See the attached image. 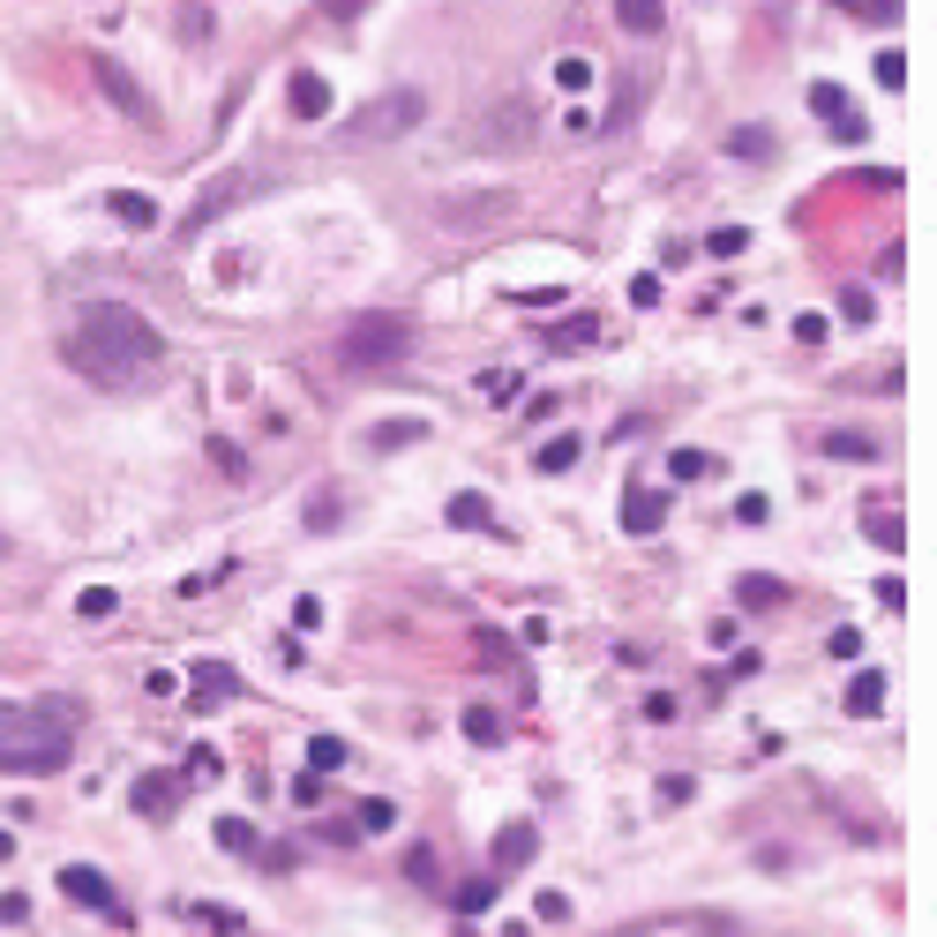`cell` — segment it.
I'll return each instance as SVG.
<instances>
[{"label": "cell", "mask_w": 937, "mask_h": 937, "mask_svg": "<svg viewBox=\"0 0 937 937\" xmlns=\"http://www.w3.org/2000/svg\"><path fill=\"white\" fill-rule=\"evenodd\" d=\"M68 368L90 376L98 390H143L166 376V338L121 300H83L68 323Z\"/></svg>", "instance_id": "obj_1"}, {"label": "cell", "mask_w": 937, "mask_h": 937, "mask_svg": "<svg viewBox=\"0 0 937 937\" xmlns=\"http://www.w3.org/2000/svg\"><path fill=\"white\" fill-rule=\"evenodd\" d=\"M76 698H45V705H0V772H60L76 758Z\"/></svg>", "instance_id": "obj_2"}, {"label": "cell", "mask_w": 937, "mask_h": 937, "mask_svg": "<svg viewBox=\"0 0 937 937\" xmlns=\"http://www.w3.org/2000/svg\"><path fill=\"white\" fill-rule=\"evenodd\" d=\"M413 353V315H383V308H368V315H353L338 338V360L345 368H398Z\"/></svg>", "instance_id": "obj_3"}, {"label": "cell", "mask_w": 937, "mask_h": 937, "mask_svg": "<svg viewBox=\"0 0 937 937\" xmlns=\"http://www.w3.org/2000/svg\"><path fill=\"white\" fill-rule=\"evenodd\" d=\"M427 121V90H383V98H368L353 121H345V143H398V135H413Z\"/></svg>", "instance_id": "obj_4"}, {"label": "cell", "mask_w": 937, "mask_h": 937, "mask_svg": "<svg viewBox=\"0 0 937 937\" xmlns=\"http://www.w3.org/2000/svg\"><path fill=\"white\" fill-rule=\"evenodd\" d=\"M256 188H263V180H256V172H225V180H217V188H211V196H196V211H188V217H180V233H188V241H196V233H211V225H217V217H225V211H233V203H248V196H256Z\"/></svg>", "instance_id": "obj_5"}, {"label": "cell", "mask_w": 937, "mask_h": 937, "mask_svg": "<svg viewBox=\"0 0 937 937\" xmlns=\"http://www.w3.org/2000/svg\"><path fill=\"white\" fill-rule=\"evenodd\" d=\"M90 76H98V90H105V98H113L129 121H150V113H158V105H150V90H143L129 68H121V53H90Z\"/></svg>", "instance_id": "obj_6"}, {"label": "cell", "mask_w": 937, "mask_h": 937, "mask_svg": "<svg viewBox=\"0 0 937 937\" xmlns=\"http://www.w3.org/2000/svg\"><path fill=\"white\" fill-rule=\"evenodd\" d=\"M241 698V676L225 668V660H203L196 682H188V713H217V705H233Z\"/></svg>", "instance_id": "obj_7"}, {"label": "cell", "mask_w": 937, "mask_h": 937, "mask_svg": "<svg viewBox=\"0 0 937 937\" xmlns=\"http://www.w3.org/2000/svg\"><path fill=\"white\" fill-rule=\"evenodd\" d=\"M660 525H668V488H645V480H631V488H623V533H660Z\"/></svg>", "instance_id": "obj_8"}, {"label": "cell", "mask_w": 937, "mask_h": 937, "mask_svg": "<svg viewBox=\"0 0 937 937\" xmlns=\"http://www.w3.org/2000/svg\"><path fill=\"white\" fill-rule=\"evenodd\" d=\"M60 893L76 900V907H98V915H121V900H113V885H105L98 870H83V862H68V870H60Z\"/></svg>", "instance_id": "obj_9"}, {"label": "cell", "mask_w": 937, "mask_h": 937, "mask_svg": "<svg viewBox=\"0 0 937 937\" xmlns=\"http://www.w3.org/2000/svg\"><path fill=\"white\" fill-rule=\"evenodd\" d=\"M286 105H293V121H323V113H331V83H323L315 68H293V83H286Z\"/></svg>", "instance_id": "obj_10"}, {"label": "cell", "mask_w": 937, "mask_h": 937, "mask_svg": "<svg viewBox=\"0 0 937 937\" xmlns=\"http://www.w3.org/2000/svg\"><path fill=\"white\" fill-rule=\"evenodd\" d=\"M862 533H870V540H878L885 555H900L907 525H900V503H893V495H870V503H862Z\"/></svg>", "instance_id": "obj_11"}, {"label": "cell", "mask_w": 937, "mask_h": 937, "mask_svg": "<svg viewBox=\"0 0 937 937\" xmlns=\"http://www.w3.org/2000/svg\"><path fill=\"white\" fill-rule=\"evenodd\" d=\"M525 135H533V105H525V98H503V105H495V121H488V129H480V143H488V150H495V143H525Z\"/></svg>", "instance_id": "obj_12"}, {"label": "cell", "mask_w": 937, "mask_h": 937, "mask_svg": "<svg viewBox=\"0 0 937 937\" xmlns=\"http://www.w3.org/2000/svg\"><path fill=\"white\" fill-rule=\"evenodd\" d=\"M533 855H540V833H533V825H525V817H517V825H503V833H495V870H525V862H533Z\"/></svg>", "instance_id": "obj_13"}, {"label": "cell", "mask_w": 937, "mask_h": 937, "mask_svg": "<svg viewBox=\"0 0 937 937\" xmlns=\"http://www.w3.org/2000/svg\"><path fill=\"white\" fill-rule=\"evenodd\" d=\"M135 810H143V817H172V810H180V780L143 772V780H135Z\"/></svg>", "instance_id": "obj_14"}, {"label": "cell", "mask_w": 937, "mask_h": 937, "mask_svg": "<svg viewBox=\"0 0 937 937\" xmlns=\"http://www.w3.org/2000/svg\"><path fill=\"white\" fill-rule=\"evenodd\" d=\"M443 517H450V525H458V533H495V503H488V495H450V503H443Z\"/></svg>", "instance_id": "obj_15"}, {"label": "cell", "mask_w": 937, "mask_h": 937, "mask_svg": "<svg viewBox=\"0 0 937 937\" xmlns=\"http://www.w3.org/2000/svg\"><path fill=\"white\" fill-rule=\"evenodd\" d=\"M825 458H848V466H870V458H878V435H862V427H833V435H825Z\"/></svg>", "instance_id": "obj_16"}, {"label": "cell", "mask_w": 937, "mask_h": 937, "mask_svg": "<svg viewBox=\"0 0 937 937\" xmlns=\"http://www.w3.org/2000/svg\"><path fill=\"white\" fill-rule=\"evenodd\" d=\"M105 211L121 217V225H143V233L158 225V203H150V196H135V188H113V196H105Z\"/></svg>", "instance_id": "obj_17"}, {"label": "cell", "mask_w": 937, "mask_h": 937, "mask_svg": "<svg viewBox=\"0 0 937 937\" xmlns=\"http://www.w3.org/2000/svg\"><path fill=\"white\" fill-rule=\"evenodd\" d=\"M660 15H668V0H615V23H623V31H638V38L660 31Z\"/></svg>", "instance_id": "obj_18"}, {"label": "cell", "mask_w": 937, "mask_h": 937, "mask_svg": "<svg viewBox=\"0 0 937 937\" xmlns=\"http://www.w3.org/2000/svg\"><path fill=\"white\" fill-rule=\"evenodd\" d=\"M878 705H885V676H878V668H862V676L848 682V713H855V721H870Z\"/></svg>", "instance_id": "obj_19"}, {"label": "cell", "mask_w": 937, "mask_h": 937, "mask_svg": "<svg viewBox=\"0 0 937 937\" xmlns=\"http://www.w3.org/2000/svg\"><path fill=\"white\" fill-rule=\"evenodd\" d=\"M458 727H466V743H472V750H495V743H503V713H495V705H472V713H466Z\"/></svg>", "instance_id": "obj_20"}, {"label": "cell", "mask_w": 937, "mask_h": 937, "mask_svg": "<svg viewBox=\"0 0 937 937\" xmlns=\"http://www.w3.org/2000/svg\"><path fill=\"white\" fill-rule=\"evenodd\" d=\"M427 427L421 421H383V427H368V450H405V443H421Z\"/></svg>", "instance_id": "obj_21"}, {"label": "cell", "mask_w": 937, "mask_h": 937, "mask_svg": "<svg viewBox=\"0 0 937 937\" xmlns=\"http://www.w3.org/2000/svg\"><path fill=\"white\" fill-rule=\"evenodd\" d=\"M735 600H743V607H780V578H766V570H750V578H743V585H735Z\"/></svg>", "instance_id": "obj_22"}, {"label": "cell", "mask_w": 937, "mask_h": 937, "mask_svg": "<svg viewBox=\"0 0 937 937\" xmlns=\"http://www.w3.org/2000/svg\"><path fill=\"white\" fill-rule=\"evenodd\" d=\"M578 450H585L578 435H555V443H540V458H533V466H540V472H570V466H578Z\"/></svg>", "instance_id": "obj_23"}, {"label": "cell", "mask_w": 937, "mask_h": 937, "mask_svg": "<svg viewBox=\"0 0 937 937\" xmlns=\"http://www.w3.org/2000/svg\"><path fill=\"white\" fill-rule=\"evenodd\" d=\"M353 825H360V833H390V825H398V803H390V795H368V803L353 810Z\"/></svg>", "instance_id": "obj_24"}, {"label": "cell", "mask_w": 937, "mask_h": 937, "mask_svg": "<svg viewBox=\"0 0 937 937\" xmlns=\"http://www.w3.org/2000/svg\"><path fill=\"white\" fill-rule=\"evenodd\" d=\"M488 900H495V878H466V885L450 893V907H458V915H488Z\"/></svg>", "instance_id": "obj_25"}, {"label": "cell", "mask_w": 937, "mask_h": 937, "mask_svg": "<svg viewBox=\"0 0 937 937\" xmlns=\"http://www.w3.org/2000/svg\"><path fill=\"white\" fill-rule=\"evenodd\" d=\"M211 833H217V848H225V855H248V848H256V825H248V817H217Z\"/></svg>", "instance_id": "obj_26"}, {"label": "cell", "mask_w": 937, "mask_h": 937, "mask_svg": "<svg viewBox=\"0 0 937 937\" xmlns=\"http://www.w3.org/2000/svg\"><path fill=\"white\" fill-rule=\"evenodd\" d=\"M217 772H225V758H217L211 743H203V750H188V766H180V780H196V788H211Z\"/></svg>", "instance_id": "obj_27"}, {"label": "cell", "mask_w": 937, "mask_h": 937, "mask_svg": "<svg viewBox=\"0 0 937 937\" xmlns=\"http://www.w3.org/2000/svg\"><path fill=\"white\" fill-rule=\"evenodd\" d=\"M600 338V315H570L562 331H555V353H570V345H593Z\"/></svg>", "instance_id": "obj_28"}, {"label": "cell", "mask_w": 937, "mask_h": 937, "mask_svg": "<svg viewBox=\"0 0 937 937\" xmlns=\"http://www.w3.org/2000/svg\"><path fill=\"white\" fill-rule=\"evenodd\" d=\"M668 472H676V480H713V458H705V450H676V458H668Z\"/></svg>", "instance_id": "obj_29"}, {"label": "cell", "mask_w": 937, "mask_h": 937, "mask_svg": "<svg viewBox=\"0 0 937 937\" xmlns=\"http://www.w3.org/2000/svg\"><path fill=\"white\" fill-rule=\"evenodd\" d=\"M308 766H315V772H338L345 766V743H338V735H315V743H308Z\"/></svg>", "instance_id": "obj_30"}, {"label": "cell", "mask_w": 937, "mask_h": 937, "mask_svg": "<svg viewBox=\"0 0 937 937\" xmlns=\"http://www.w3.org/2000/svg\"><path fill=\"white\" fill-rule=\"evenodd\" d=\"M727 150H735V158H772V135L766 129H735L727 135Z\"/></svg>", "instance_id": "obj_31"}, {"label": "cell", "mask_w": 937, "mask_h": 937, "mask_svg": "<svg viewBox=\"0 0 937 937\" xmlns=\"http://www.w3.org/2000/svg\"><path fill=\"white\" fill-rule=\"evenodd\" d=\"M810 105H817L825 121H840V113H848V90L840 83H810Z\"/></svg>", "instance_id": "obj_32"}, {"label": "cell", "mask_w": 937, "mask_h": 937, "mask_svg": "<svg viewBox=\"0 0 937 937\" xmlns=\"http://www.w3.org/2000/svg\"><path fill=\"white\" fill-rule=\"evenodd\" d=\"M743 248H750V233H743V225H721V233H713V241H705V256H743Z\"/></svg>", "instance_id": "obj_33"}, {"label": "cell", "mask_w": 937, "mask_h": 937, "mask_svg": "<svg viewBox=\"0 0 937 937\" xmlns=\"http://www.w3.org/2000/svg\"><path fill=\"white\" fill-rule=\"evenodd\" d=\"M338 517H345V495H315V503H308V525H315V533H331Z\"/></svg>", "instance_id": "obj_34"}, {"label": "cell", "mask_w": 937, "mask_h": 937, "mask_svg": "<svg viewBox=\"0 0 937 937\" xmlns=\"http://www.w3.org/2000/svg\"><path fill=\"white\" fill-rule=\"evenodd\" d=\"M480 390H488V398H495V405H511V398H517V390H525V383H517L511 368H488V376H480Z\"/></svg>", "instance_id": "obj_35"}, {"label": "cell", "mask_w": 937, "mask_h": 937, "mask_svg": "<svg viewBox=\"0 0 937 937\" xmlns=\"http://www.w3.org/2000/svg\"><path fill=\"white\" fill-rule=\"evenodd\" d=\"M211 458H217L225 472H233V480L248 472V450H241V443H225V435H211Z\"/></svg>", "instance_id": "obj_36"}, {"label": "cell", "mask_w": 937, "mask_h": 937, "mask_svg": "<svg viewBox=\"0 0 937 937\" xmlns=\"http://www.w3.org/2000/svg\"><path fill=\"white\" fill-rule=\"evenodd\" d=\"M878 83H885V90H907V53H878Z\"/></svg>", "instance_id": "obj_37"}, {"label": "cell", "mask_w": 937, "mask_h": 937, "mask_svg": "<svg viewBox=\"0 0 937 937\" xmlns=\"http://www.w3.org/2000/svg\"><path fill=\"white\" fill-rule=\"evenodd\" d=\"M840 315H848V323H870V315H878V300L862 293V286H848V293H840Z\"/></svg>", "instance_id": "obj_38"}, {"label": "cell", "mask_w": 937, "mask_h": 937, "mask_svg": "<svg viewBox=\"0 0 937 937\" xmlns=\"http://www.w3.org/2000/svg\"><path fill=\"white\" fill-rule=\"evenodd\" d=\"M555 83H562V90H585V83H593V60H578V53H570V60L555 68Z\"/></svg>", "instance_id": "obj_39"}, {"label": "cell", "mask_w": 937, "mask_h": 937, "mask_svg": "<svg viewBox=\"0 0 937 937\" xmlns=\"http://www.w3.org/2000/svg\"><path fill=\"white\" fill-rule=\"evenodd\" d=\"M480 668H503V660H511V638H495V631H480Z\"/></svg>", "instance_id": "obj_40"}, {"label": "cell", "mask_w": 937, "mask_h": 937, "mask_svg": "<svg viewBox=\"0 0 937 937\" xmlns=\"http://www.w3.org/2000/svg\"><path fill=\"white\" fill-rule=\"evenodd\" d=\"M293 631H323V600H315V593L293 600Z\"/></svg>", "instance_id": "obj_41"}, {"label": "cell", "mask_w": 937, "mask_h": 937, "mask_svg": "<svg viewBox=\"0 0 937 937\" xmlns=\"http://www.w3.org/2000/svg\"><path fill=\"white\" fill-rule=\"evenodd\" d=\"M368 8H376V0H323V15H331V23H360Z\"/></svg>", "instance_id": "obj_42"}, {"label": "cell", "mask_w": 937, "mask_h": 937, "mask_svg": "<svg viewBox=\"0 0 937 937\" xmlns=\"http://www.w3.org/2000/svg\"><path fill=\"white\" fill-rule=\"evenodd\" d=\"M113 607H121L113 585H90V593H83V615H113Z\"/></svg>", "instance_id": "obj_43"}, {"label": "cell", "mask_w": 937, "mask_h": 937, "mask_svg": "<svg viewBox=\"0 0 937 937\" xmlns=\"http://www.w3.org/2000/svg\"><path fill=\"white\" fill-rule=\"evenodd\" d=\"M405 878H421V885H435V848H413V855H405Z\"/></svg>", "instance_id": "obj_44"}, {"label": "cell", "mask_w": 937, "mask_h": 937, "mask_svg": "<svg viewBox=\"0 0 937 937\" xmlns=\"http://www.w3.org/2000/svg\"><path fill=\"white\" fill-rule=\"evenodd\" d=\"M533 915H540V923H562V915H570V893H540L533 900Z\"/></svg>", "instance_id": "obj_45"}, {"label": "cell", "mask_w": 937, "mask_h": 937, "mask_svg": "<svg viewBox=\"0 0 937 937\" xmlns=\"http://www.w3.org/2000/svg\"><path fill=\"white\" fill-rule=\"evenodd\" d=\"M631 300H638V308H660V278L638 270V278H631Z\"/></svg>", "instance_id": "obj_46"}, {"label": "cell", "mask_w": 937, "mask_h": 937, "mask_svg": "<svg viewBox=\"0 0 937 937\" xmlns=\"http://www.w3.org/2000/svg\"><path fill=\"white\" fill-rule=\"evenodd\" d=\"M293 803H323V772H300V780H293Z\"/></svg>", "instance_id": "obj_47"}, {"label": "cell", "mask_w": 937, "mask_h": 937, "mask_svg": "<svg viewBox=\"0 0 937 937\" xmlns=\"http://www.w3.org/2000/svg\"><path fill=\"white\" fill-rule=\"evenodd\" d=\"M795 338H803V345H825V315H795Z\"/></svg>", "instance_id": "obj_48"}, {"label": "cell", "mask_w": 937, "mask_h": 937, "mask_svg": "<svg viewBox=\"0 0 937 937\" xmlns=\"http://www.w3.org/2000/svg\"><path fill=\"white\" fill-rule=\"evenodd\" d=\"M735 517H743V525H766L772 503H766V495H743V511H735Z\"/></svg>", "instance_id": "obj_49"}, {"label": "cell", "mask_w": 937, "mask_h": 937, "mask_svg": "<svg viewBox=\"0 0 937 937\" xmlns=\"http://www.w3.org/2000/svg\"><path fill=\"white\" fill-rule=\"evenodd\" d=\"M878 600H885V607H907V585H900L893 570H885V578H878Z\"/></svg>", "instance_id": "obj_50"}, {"label": "cell", "mask_w": 937, "mask_h": 937, "mask_svg": "<svg viewBox=\"0 0 937 937\" xmlns=\"http://www.w3.org/2000/svg\"><path fill=\"white\" fill-rule=\"evenodd\" d=\"M833 660H862V638L855 631H833Z\"/></svg>", "instance_id": "obj_51"}]
</instances>
